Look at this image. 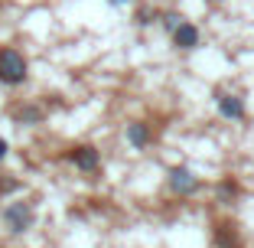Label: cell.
<instances>
[{"instance_id":"obj_1","label":"cell","mask_w":254,"mask_h":248,"mask_svg":"<svg viewBox=\"0 0 254 248\" xmlns=\"http://www.w3.org/2000/svg\"><path fill=\"white\" fill-rule=\"evenodd\" d=\"M30 79V62L16 46H0V85L3 88H20Z\"/></svg>"},{"instance_id":"obj_2","label":"cell","mask_w":254,"mask_h":248,"mask_svg":"<svg viewBox=\"0 0 254 248\" xmlns=\"http://www.w3.org/2000/svg\"><path fill=\"white\" fill-rule=\"evenodd\" d=\"M0 219H3V226H7L10 235H26L33 226H36V206L26 203V199H16V203L3 206Z\"/></svg>"},{"instance_id":"obj_3","label":"cell","mask_w":254,"mask_h":248,"mask_svg":"<svg viewBox=\"0 0 254 248\" xmlns=\"http://www.w3.org/2000/svg\"><path fill=\"white\" fill-rule=\"evenodd\" d=\"M166 186H170L173 196H180V199H192V196L202 193V180L189 166H170L166 170Z\"/></svg>"},{"instance_id":"obj_4","label":"cell","mask_w":254,"mask_h":248,"mask_svg":"<svg viewBox=\"0 0 254 248\" xmlns=\"http://www.w3.org/2000/svg\"><path fill=\"white\" fill-rule=\"evenodd\" d=\"M65 160L82 173H98L101 170V151L95 144H72L65 151Z\"/></svg>"},{"instance_id":"obj_5","label":"cell","mask_w":254,"mask_h":248,"mask_svg":"<svg viewBox=\"0 0 254 248\" xmlns=\"http://www.w3.org/2000/svg\"><path fill=\"white\" fill-rule=\"evenodd\" d=\"M215 108L225 121H245L248 118V105L238 91H215Z\"/></svg>"},{"instance_id":"obj_6","label":"cell","mask_w":254,"mask_h":248,"mask_svg":"<svg viewBox=\"0 0 254 248\" xmlns=\"http://www.w3.org/2000/svg\"><path fill=\"white\" fill-rule=\"evenodd\" d=\"M170 39H173V46H176V49H183V53H192V49H199L202 33H199V26H195V23L183 20V23H180V30L173 33Z\"/></svg>"},{"instance_id":"obj_7","label":"cell","mask_w":254,"mask_h":248,"mask_svg":"<svg viewBox=\"0 0 254 248\" xmlns=\"http://www.w3.org/2000/svg\"><path fill=\"white\" fill-rule=\"evenodd\" d=\"M124 137H127V144H130L134 151H147L150 141H153V131H150L147 121H130V124L124 128Z\"/></svg>"},{"instance_id":"obj_8","label":"cell","mask_w":254,"mask_h":248,"mask_svg":"<svg viewBox=\"0 0 254 248\" xmlns=\"http://www.w3.org/2000/svg\"><path fill=\"white\" fill-rule=\"evenodd\" d=\"M10 114H13V124H16V128H36V124H43V121H46V111L39 105H33V101L13 108Z\"/></svg>"},{"instance_id":"obj_9","label":"cell","mask_w":254,"mask_h":248,"mask_svg":"<svg viewBox=\"0 0 254 248\" xmlns=\"http://www.w3.org/2000/svg\"><path fill=\"white\" fill-rule=\"evenodd\" d=\"M241 196V186H238V180H232V176H225V180H218V186H215V203H222V206H232L235 199Z\"/></svg>"},{"instance_id":"obj_10","label":"cell","mask_w":254,"mask_h":248,"mask_svg":"<svg viewBox=\"0 0 254 248\" xmlns=\"http://www.w3.org/2000/svg\"><path fill=\"white\" fill-rule=\"evenodd\" d=\"M215 242H218V248H241L238 232H235V226H228V222H218L215 226Z\"/></svg>"},{"instance_id":"obj_11","label":"cell","mask_w":254,"mask_h":248,"mask_svg":"<svg viewBox=\"0 0 254 248\" xmlns=\"http://www.w3.org/2000/svg\"><path fill=\"white\" fill-rule=\"evenodd\" d=\"M183 20H186L183 13H176V10H166V13L160 16V26H163V30H166V33L173 36V33L180 30V23H183Z\"/></svg>"},{"instance_id":"obj_12","label":"cell","mask_w":254,"mask_h":248,"mask_svg":"<svg viewBox=\"0 0 254 248\" xmlns=\"http://www.w3.org/2000/svg\"><path fill=\"white\" fill-rule=\"evenodd\" d=\"M134 20H137V26H150V23L157 20V13H153V10H147V7H143V10H137V16H134Z\"/></svg>"},{"instance_id":"obj_13","label":"cell","mask_w":254,"mask_h":248,"mask_svg":"<svg viewBox=\"0 0 254 248\" xmlns=\"http://www.w3.org/2000/svg\"><path fill=\"white\" fill-rule=\"evenodd\" d=\"M7 154H10V144H7V137L0 134V164H3V160H7Z\"/></svg>"},{"instance_id":"obj_14","label":"cell","mask_w":254,"mask_h":248,"mask_svg":"<svg viewBox=\"0 0 254 248\" xmlns=\"http://www.w3.org/2000/svg\"><path fill=\"white\" fill-rule=\"evenodd\" d=\"M16 186H20L16 180H0V193H10V189H16Z\"/></svg>"},{"instance_id":"obj_15","label":"cell","mask_w":254,"mask_h":248,"mask_svg":"<svg viewBox=\"0 0 254 248\" xmlns=\"http://www.w3.org/2000/svg\"><path fill=\"white\" fill-rule=\"evenodd\" d=\"M108 3H111V7H127L130 0H108Z\"/></svg>"}]
</instances>
